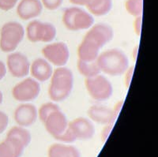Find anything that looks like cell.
<instances>
[{
  "label": "cell",
  "instance_id": "836d02e7",
  "mask_svg": "<svg viewBox=\"0 0 158 157\" xmlns=\"http://www.w3.org/2000/svg\"><path fill=\"white\" fill-rule=\"evenodd\" d=\"M2 100H3V96H2V92L0 91V104L2 103Z\"/></svg>",
  "mask_w": 158,
  "mask_h": 157
},
{
  "label": "cell",
  "instance_id": "d6986e66",
  "mask_svg": "<svg viewBox=\"0 0 158 157\" xmlns=\"http://www.w3.org/2000/svg\"><path fill=\"white\" fill-rule=\"evenodd\" d=\"M48 157H81V153L76 147L63 143H56L48 150Z\"/></svg>",
  "mask_w": 158,
  "mask_h": 157
},
{
  "label": "cell",
  "instance_id": "f546056e",
  "mask_svg": "<svg viewBox=\"0 0 158 157\" xmlns=\"http://www.w3.org/2000/svg\"><path fill=\"white\" fill-rule=\"evenodd\" d=\"M142 16L136 17L134 22V29L137 36H140L142 32Z\"/></svg>",
  "mask_w": 158,
  "mask_h": 157
},
{
  "label": "cell",
  "instance_id": "cb8c5ba5",
  "mask_svg": "<svg viewBox=\"0 0 158 157\" xmlns=\"http://www.w3.org/2000/svg\"><path fill=\"white\" fill-rule=\"evenodd\" d=\"M59 109L60 107L57 104L55 103H52V102L42 104L41 107L38 110V118L42 122V123H44L46 118L49 116V114H52L53 111L59 110Z\"/></svg>",
  "mask_w": 158,
  "mask_h": 157
},
{
  "label": "cell",
  "instance_id": "7c38bea8",
  "mask_svg": "<svg viewBox=\"0 0 158 157\" xmlns=\"http://www.w3.org/2000/svg\"><path fill=\"white\" fill-rule=\"evenodd\" d=\"M68 123L66 114L61 111V109H59L49 114L43 124L47 132L56 138L64 133L68 126Z\"/></svg>",
  "mask_w": 158,
  "mask_h": 157
},
{
  "label": "cell",
  "instance_id": "e0dca14e",
  "mask_svg": "<svg viewBox=\"0 0 158 157\" xmlns=\"http://www.w3.org/2000/svg\"><path fill=\"white\" fill-rule=\"evenodd\" d=\"M101 48L90 39L84 37L77 48V57L83 61L97 60Z\"/></svg>",
  "mask_w": 158,
  "mask_h": 157
},
{
  "label": "cell",
  "instance_id": "8992f818",
  "mask_svg": "<svg viewBox=\"0 0 158 157\" xmlns=\"http://www.w3.org/2000/svg\"><path fill=\"white\" fill-rule=\"evenodd\" d=\"M57 30L54 25L34 20L29 23L26 28V36L32 43H49L54 40Z\"/></svg>",
  "mask_w": 158,
  "mask_h": 157
},
{
  "label": "cell",
  "instance_id": "484cf974",
  "mask_svg": "<svg viewBox=\"0 0 158 157\" xmlns=\"http://www.w3.org/2000/svg\"><path fill=\"white\" fill-rule=\"evenodd\" d=\"M69 1L72 4L85 6L87 10H89L91 8L94 7L95 6H97L101 0H69Z\"/></svg>",
  "mask_w": 158,
  "mask_h": 157
},
{
  "label": "cell",
  "instance_id": "44dd1931",
  "mask_svg": "<svg viewBox=\"0 0 158 157\" xmlns=\"http://www.w3.org/2000/svg\"><path fill=\"white\" fill-rule=\"evenodd\" d=\"M6 138H10L17 140L22 143L25 148L28 147V145L30 144L31 141H32V135H31L30 132L26 130L25 127L20 126L12 127L7 133Z\"/></svg>",
  "mask_w": 158,
  "mask_h": 157
},
{
  "label": "cell",
  "instance_id": "9c48e42d",
  "mask_svg": "<svg viewBox=\"0 0 158 157\" xmlns=\"http://www.w3.org/2000/svg\"><path fill=\"white\" fill-rule=\"evenodd\" d=\"M42 55L48 62L57 67L66 66L70 59L69 48L63 42H56L45 46L42 49Z\"/></svg>",
  "mask_w": 158,
  "mask_h": 157
},
{
  "label": "cell",
  "instance_id": "6da1fadb",
  "mask_svg": "<svg viewBox=\"0 0 158 157\" xmlns=\"http://www.w3.org/2000/svg\"><path fill=\"white\" fill-rule=\"evenodd\" d=\"M74 88L73 72L65 66L57 67L53 70L48 88V96L54 102L67 100Z\"/></svg>",
  "mask_w": 158,
  "mask_h": 157
},
{
  "label": "cell",
  "instance_id": "52a82bcc",
  "mask_svg": "<svg viewBox=\"0 0 158 157\" xmlns=\"http://www.w3.org/2000/svg\"><path fill=\"white\" fill-rule=\"evenodd\" d=\"M123 102V100L118 101L115 105V108L111 109L105 106L93 105L88 109L87 114L89 118L93 122H95L101 125H115L118 114L120 112Z\"/></svg>",
  "mask_w": 158,
  "mask_h": 157
},
{
  "label": "cell",
  "instance_id": "5bb4252c",
  "mask_svg": "<svg viewBox=\"0 0 158 157\" xmlns=\"http://www.w3.org/2000/svg\"><path fill=\"white\" fill-rule=\"evenodd\" d=\"M14 118L18 126L26 128L36 122L38 118V110L33 104L24 103L15 109Z\"/></svg>",
  "mask_w": 158,
  "mask_h": 157
},
{
  "label": "cell",
  "instance_id": "ffe728a7",
  "mask_svg": "<svg viewBox=\"0 0 158 157\" xmlns=\"http://www.w3.org/2000/svg\"><path fill=\"white\" fill-rule=\"evenodd\" d=\"M77 70L79 73L85 78L93 77L101 74V69L99 67L97 60L94 61H83L77 59Z\"/></svg>",
  "mask_w": 158,
  "mask_h": 157
},
{
  "label": "cell",
  "instance_id": "83f0119b",
  "mask_svg": "<svg viewBox=\"0 0 158 157\" xmlns=\"http://www.w3.org/2000/svg\"><path fill=\"white\" fill-rule=\"evenodd\" d=\"M9 124V117L5 112L0 111V134L6 130Z\"/></svg>",
  "mask_w": 158,
  "mask_h": 157
},
{
  "label": "cell",
  "instance_id": "f1b7e54d",
  "mask_svg": "<svg viewBox=\"0 0 158 157\" xmlns=\"http://www.w3.org/2000/svg\"><path fill=\"white\" fill-rule=\"evenodd\" d=\"M134 70H135V66H129L127 71L124 73L123 75H125V85H126V87L128 88L131 85V79L133 77L134 73Z\"/></svg>",
  "mask_w": 158,
  "mask_h": 157
},
{
  "label": "cell",
  "instance_id": "603a6c76",
  "mask_svg": "<svg viewBox=\"0 0 158 157\" xmlns=\"http://www.w3.org/2000/svg\"><path fill=\"white\" fill-rule=\"evenodd\" d=\"M125 8L131 16L135 18L142 16L143 0H127L125 2Z\"/></svg>",
  "mask_w": 158,
  "mask_h": 157
},
{
  "label": "cell",
  "instance_id": "ba28073f",
  "mask_svg": "<svg viewBox=\"0 0 158 157\" xmlns=\"http://www.w3.org/2000/svg\"><path fill=\"white\" fill-rule=\"evenodd\" d=\"M40 93L39 81L32 77L24 79L12 89V96L17 101L29 103L36 100Z\"/></svg>",
  "mask_w": 158,
  "mask_h": 157
},
{
  "label": "cell",
  "instance_id": "2e32d148",
  "mask_svg": "<svg viewBox=\"0 0 158 157\" xmlns=\"http://www.w3.org/2000/svg\"><path fill=\"white\" fill-rule=\"evenodd\" d=\"M29 73L32 76V78L39 82H44L51 79L53 69L52 64L46 59L39 58L35 59L30 64Z\"/></svg>",
  "mask_w": 158,
  "mask_h": 157
},
{
  "label": "cell",
  "instance_id": "3957f363",
  "mask_svg": "<svg viewBox=\"0 0 158 157\" xmlns=\"http://www.w3.org/2000/svg\"><path fill=\"white\" fill-rule=\"evenodd\" d=\"M25 34V29L19 22L5 23L0 32V49L6 53L13 52L22 42Z\"/></svg>",
  "mask_w": 158,
  "mask_h": 157
},
{
  "label": "cell",
  "instance_id": "5b68a950",
  "mask_svg": "<svg viewBox=\"0 0 158 157\" xmlns=\"http://www.w3.org/2000/svg\"><path fill=\"white\" fill-rule=\"evenodd\" d=\"M85 85L92 99L98 102L107 101L113 93V87L109 81L102 75L85 78Z\"/></svg>",
  "mask_w": 158,
  "mask_h": 157
},
{
  "label": "cell",
  "instance_id": "9a60e30c",
  "mask_svg": "<svg viewBox=\"0 0 158 157\" xmlns=\"http://www.w3.org/2000/svg\"><path fill=\"white\" fill-rule=\"evenodd\" d=\"M43 8L40 0H21L17 6V14L21 19L27 21L40 16Z\"/></svg>",
  "mask_w": 158,
  "mask_h": 157
},
{
  "label": "cell",
  "instance_id": "4fadbf2b",
  "mask_svg": "<svg viewBox=\"0 0 158 157\" xmlns=\"http://www.w3.org/2000/svg\"><path fill=\"white\" fill-rule=\"evenodd\" d=\"M84 37L90 39L102 48L114 37L113 29L110 25L104 23L95 24L89 29Z\"/></svg>",
  "mask_w": 158,
  "mask_h": 157
},
{
  "label": "cell",
  "instance_id": "ac0fdd59",
  "mask_svg": "<svg viewBox=\"0 0 158 157\" xmlns=\"http://www.w3.org/2000/svg\"><path fill=\"white\" fill-rule=\"evenodd\" d=\"M25 147L22 143L10 138H6L0 143V157H21Z\"/></svg>",
  "mask_w": 158,
  "mask_h": 157
},
{
  "label": "cell",
  "instance_id": "7402d4cb",
  "mask_svg": "<svg viewBox=\"0 0 158 157\" xmlns=\"http://www.w3.org/2000/svg\"><path fill=\"white\" fill-rule=\"evenodd\" d=\"M112 8V0H101L97 6L88 10L92 15L97 17L108 14Z\"/></svg>",
  "mask_w": 158,
  "mask_h": 157
},
{
  "label": "cell",
  "instance_id": "30bf717a",
  "mask_svg": "<svg viewBox=\"0 0 158 157\" xmlns=\"http://www.w3.org/2000/svg\"><path fill=\"white\" fill-rule=\"evenodd\" d=\"M68 129L74 136L75 141H87L95 134V127L91 120L78 117L68 123Z\"/></svg>",
  "mask_w": 158,
  "mask_h": 157
},
{
  "label": "cell",
  "instance_id": "1f68e13d",
  "mask_svg": "<svg viewBox=\"0 0 158 157\" xmlns=\"http://www.w3.org/2000/svg\"><path fill=\"white\" fill-rule=\"evenodd\" d=\"M6 74V65L4 64L3 62L0 60V81L4 78V77Z\"/></svg>",
  "mask_w": 158,
  "mask_h": 157
},
{
  "label": "cell",
  "instance_id": "4dcf8cb0",
  "mask_svg": "<svg viewBox=\"0 0 158 157\" xmlns=\"http://www.w3.org/2000/svg\"><path fill=\"white\" fill-rule=\"evenodd\" d=\"M112 127H113V125H111V124H107L106 126L104 127L102 134H101V138H102L104 141H105V140L108 138V136H109L110 133H111Z\"/></svg>",
  "mask_w": 158,
  "mask_h": 157
},
{
  "label": "cell",
  "instance_id": "d4e9b609",
  "mask_svg": "<svg viewBox=\"0 0 158 157\" xmlns=\"http://www.w3.org/2000/svg\"><path fill=\"white\" fill-rule=\"evenodd\" d=\"M43 7L48 10H56L61 6L63 0H40Z\"/></svg>",
  "mask_w": 158,
  "mask_h": 157
},
{
  "label": "cell",
  "instance_id": "8fae6325",
  "mask_svg": "<svg viewBox=\"0 0 158 157\" xmlns=\"http://www.w3.org/2000/svg\"><path fill=\"white\" fill-rule=\"evenodd\" d=\"M8 70L13 77L22 78L29 73L30 63L22 52H12L7 56L6 60Z\"/></svg>",
  "mask_w": 158,
  "mask_h": 157
},
{
  "label": "cell",
  "instance_id": "d6a6232c",
  "mask_svg": "<svg viewBox=\"0 0 158 157\" xmlns=\"http://www.w3.org/2000/svg\"><path fill=\"white\" fill-rule=\"evenodd\" d=\"M138 51V46H137V47H135V49H134V51H133V57H134V59H135V60H136L137 59Z\"/></svg>",
  "mask_w": 158,
  "mask_h": 157
},
{
  "label": "cell",
  "instance_id": "4316f807",
  "mask_svg": "<svg viewBox=\"0 0 158 157\" xmlns=\"http://www.w3.org/2000/svg\"><path fill=\"white\" fill-rule=\"evenodd\" d=\"M19 0H0V9L9 11L15 7Z\"/></svg>",
  "mask_w": 158,
  "mask_h": 157
},
{
  "label": "cell",
  "instance_id": "7a4b0ae2",
  "mask_svg": "<svg viewBox=\"0 0 158 157\" xmlns=\"http://www.w3.org/2000/svg\"><path fill=\"white\" fill-rule=\"evenodd\" d=\"M97 61L101 71L112 77L123 75L129 68L128 57L123 51L117 48L100 53Z\"/></svg>",
  "mask_w": 158,
  "mask_h": 157
},
{
  "label": "cell",
  "instance_id": "277c9868",
  "mask_svg": "<svg viewBox=\"0 0 158 157\" xmlns=\"http://www.w3.org/2000/svg\"><path fill=\"white\" fill-rule=\"evenodd\" d=\"M63 23L68 30L78 32L90 29L94 25V18L81 8L69 7L63 13Z\"/></svg>",
  "mask_w": 158,
  "mask_h": 157
}]
</instances>
